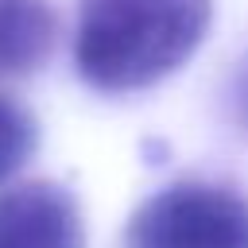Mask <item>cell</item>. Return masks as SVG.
Here are the masks:
<instances>
[{
	"label": "cell",
	"instance_id": "obj_5",
	"mask_svg": "<svg viewBox=\"0 0 248 248\" xmlns=\"http://www.w3.org/2000/svg\"><path fill=\"white\" fill-rule=\"evenodd\" d=\"M39 143V124L35 116L16 101L0 93V182H8L31 155Z\"/></svg>",
	"mask_w": 248,
	"mask_h": 248
},
{
	"label": "cell",
	"instance_id": "obj_4",
	"mask_svg": "<svg viewBox=\"0 0 248 248\" xmlns=\"http://www.w3.org/2000/svg\"><path fill=\"white\" fill-rule=\"evenodd\" d=\"M58 16L46 0H0V78L31 74L54 46Z\"/></svg>",
	"mask_w": 248,
	"mask_h": 248
},
{
	"label": "cell",
	"instance_id": "obj_1",
	"mask_svg": "<svg viewBox=\"0 0 248 248\" xmlns=\"http://www.w3.org/2000/svg\"><path fill=\"white\" fill-rule=\"evenodd\" d=\"M213 0H78L74 66L101 93H132L174 74L205 39Z\"/></svg>",
	"mask_w": 248,
	"mask_h": 248
},
{
	"label": "cell",
	"instance_id": "obj_2",
	"mask_svg": "<svg viewBox=\"0 0 248 248\" xmlns=\"http://www.w3.org/2000/svg\"><path fill=\"white\" fill-rule=\"evenodd\" d=\"M124 248H248V198L225 182L182 178L140 202Z\"/></svg>",
	"mask_w": 248,
	"mask_h": 248
},
{
	"label": "cell",
	"instance_id": "obj_3",
	"mask_svg": "<svg viewBox=\"0 0 248 248\" xmlns=\"http://www.w3.org/2000/svg\"><path fill=\"white\" fill-rule=\"evenodd\" d=\"M0 248H85L78 198L43 178L0 190Z\"/></svg>",
	"mask_w": 248,
	"mask_h": 248
},
{
	"label": "cell",
	"instance_id": "obj_6",
	"mask_svg": "<svg viewBox=\"0 0 248 248\" xmlns=\"http://www.w3.org/2000/svg\"><path fill=\"white\" fill-rule=\"evenodd\" d=\"M229 112H232V124L248 136V54L232 70V81H229Z\"/></svg>",
	"mask_w": 248,
	"mask_h": 248
}]
</instances>
